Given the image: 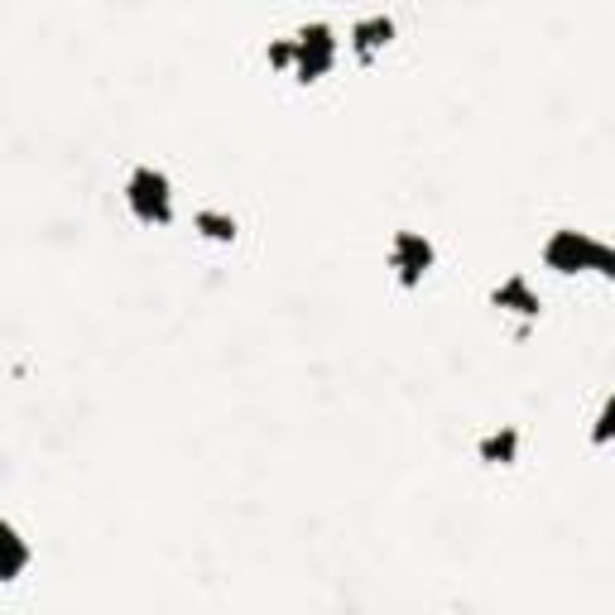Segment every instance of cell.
I'll return each instance as SVG.
<instances>
[{"mask_svg":"<svg viewBox=\"0 0 615 615\" xmlns=\"http://www.w3.org/2000/svg\"><path fill=\"white\" fill-rule=\"evenodd\" d=\"M543 260H548V270H558V274H581V270H597L606 279L615 274L611 245L581 236V231H558V236L543 245Z\"/></svg>","mask_w":615,"mask_h":615,"instance_id":"6da1fadb","label":"cell"},{"mask_svg":"<svg viewBox=\"0 0 615 615\" xmlns=\"http://www.w3.org/2000/svg\"><path fill=\"white\" fill-rule=\"evenodd\" d=\"M126 203L144 227H169L174 221V188L159 169H136L126 183Z\"/></svg>","mask_w":615,"mask_h":615,"instance_id":"7a4b0ae2","label":"cell"},{"mask_svg":"<svg viewBox=\"0 0 615 615\" xmlns=\"http://www.w3.org/2000/svg\"><path fill=\"white\" fill-rule=\"evenodd\" d=\"M289 49H294L289 68L304 77V82H318V77H322V73H332V63H337V35H332L328 25H308V29H298V35L289 39Z\"/></svg>","mask_w":615,"mask_h":615,"instance_id":"3957f363","label":"cell"},{"mask_svg":"<svg viewBox=\"0 0 615 615\" xmlns=\"http://www.w3.org/2000/svg\"><path fill=\"white\" fill-rule=\"evenodd\" d=\"M389 265H395V274L405 289L423 284V274L433 270V245L423 241L419 231H399L395 245H389Z\"/></svg>","mask_w":615,"mask_h":615,"instance_id":"277c9868","label":"cell"},{"mask_svg":"<svg viewBox=\"0 0 615 615\" xmlns=\"http://www.w3.org/2000/svg\"><path fill=\"white\" fill-rule=\"evenodd\" d=\"M389 39H395V20L389 15H371V20H361V25L351 29V49H356V59L361 63H371L380 49H389Z\"/></svg>","mask_w":615,"mask_h":615,"instance_id":"5b68a950","label":"cell"},{"mask_svg":"<svg viewBox=\"0 0 615 615\" xmlns=\"http://www.w3.org/2000/svg\"><path fill=\"white\" fill-rule=\"evenodd\" d=\"M29 567V543L20 539L15 524H0V581H15Z\"/></svg>","mask_w":615,"mask_h":615,"instance_id":"8992f818","label":"cell"},{"mask_svg":"<svg viewBox=\"0 0 615 615\" xmlns=\"http://www.w3.org/2000/svg\"><path fill=\"white\" fill-rule=\"evenodd\" d=\"M490 304L505 308V312H520V318H539V294H534L524 279H505V284L490 294Z\"/></svg>","mask_w":615,"mask_h":615,"instance_id":"52a82bcc","label":"cell"},{"mask_svg":"<svg viewBox=\"0 0 615 615\" xmlns=\"http://www.w3.org/2000/svg\"><path fill=\"white\" fill-rule=\"evenodd\" d=\"M514 452H520V433L514 428H500V433H490V438L481 443V462H490V466H510Z\"/></svg>","mask_w":615,"mask_h":615,"instance_id":"ba28073f","label":"cell"},{"mask_svg":"<svg viewBox=\"0 0 615 615\" xmlns=\"http://www.w3.org/2000/svg\"><path fill=\"white\" fill-rule=\"evenodd\" d=\"M197 231L217 245H231L236 241V217H227V212H197Z\"/></svg>","mask_w":615,"mask_h":615,"instance_id":"9c48e42d","label":"cell"},{"mask_svg":"<svg viewBox=\"0 0 615 615\" xmlns=\"http://www.w3.org/2000/svg\"><path fill=\"white\" fill-rule=\"evenodd\" d=\"M289 59H294L289 39H284V43H270V68H289Z\"/></svg>","mask_w":615,"mask_h":615,"instance_id":"30bf717a","label":"cell"}]
</instances>
